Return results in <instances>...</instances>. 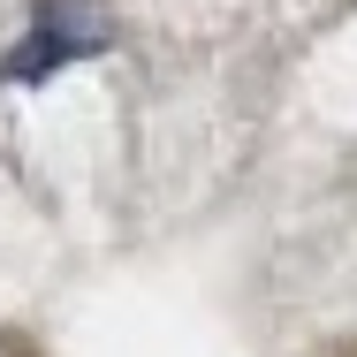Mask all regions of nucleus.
Instances as JSON below:
<instances>
[{
    "label": "nucleus",
    "mask_w": 357,
    "mask_h": 357,
    "mask_svg": "<svg viewBox=\"0 0 357 357\" xmlns=\"http://www.w3.org/2000/svg\"><path fill=\"white\" fill-rule=\"evenodd\" d=\"M99 46H107L99 15H76L69 0H61V8H46V15L31 23V38L8 54V76H15V84H38V76H54V69H69V61H84V54H99Z\"/></svg>",
    "instance_id": "f257e3e1"
},
{
    "label": "nucleus",
    "mask_w": 357,
    "mask_h": 357,
    "mask_svg": "<svg viewBox=\"0 0 357 357\" xmlns=\"http://www.w3.org/2000/svg\"><path fill=\"white\" fill-rule=\"evenodd\" d=\"M0 357H31V350H0Z\"/></svg>",
    "instance_id": "f03ea898"
}]
</instances>
